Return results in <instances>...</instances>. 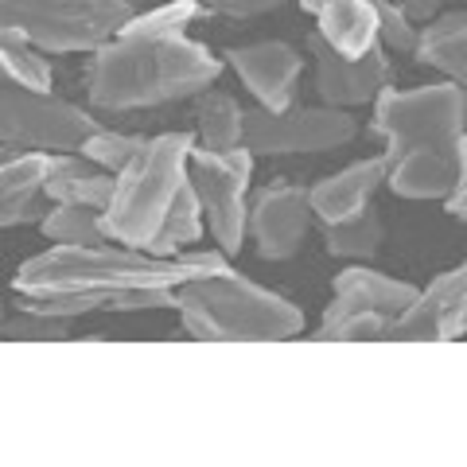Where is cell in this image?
Returning <instances> with one entry per match:
<instances>
[{"label": "cell", "instance_id": "cell-1", "mask_svg": "<svg viewBox=\"0 0 467 467\" xmlns=\"http://www.w3.org/2000/svg\"><path fill=\"white\" fill-rule=\"evenodd\" d=\"M374 133L386 137V183L401 199H436L463 187V86L436 82L382 90Z\"/></svg>", "mask_w": 467, "mask_h": 467}, {"label": "cell", "instance_id": "cell-2", "mask_svg": "<svg viewBox=\"0 0 467 467\" xmlns=\"http://www.w3.org/2000/svg\"><path fill=\"white\" fill-rule=\"evenodd\" d=\"M192 133L144 137L140 152L117 171L109 207L101 211L109 242L152 257H175L202 238V211L187 180Z\"/></svg>", "mask_w": 467, "mask_h": 467}, {"label": "cell", "instance_id": "cell-3", "mask_svg": "<svg viewBox=\"0 0 467 467\" xmlns=\"http://www.w3.org/2000/svg\"><path fill=\"white\" fill-rule=\"evenodd\" d=\"M218 75L223 63L202 43L117 32L86 63V94L101 113H133L202 94Z\"/></svg>", "mask_w": 467, "mask_h": 467}, {"label": "cell", "instance_id": "cell-4", "mask_svg": "<svg viewBox=\"0 0 467 467\" xmlns=\"http://www.w3.org/2000/svg\"><path fill=\"white\" fill-rule=\"evenodd\" d=\"M226 265L223 250H202L183 257H152L140 250L113 245H55V250L24 261L16 292L27 300L70 296V292H117V288H175L192 276Z\"/></svg>", "mask_w": 467, "mask_h": 467}, {"label": "cell", "instance_id": "cell-5", "mask_svg": "<svg viewBox=\"0 0 467 467\" xmlns=\"http://www.w3.org/2000/svg\"><path fill=\"white\" fill-rule=\"evenodd\" d=\"M171 296L187 335L202 343H269L304 331V312L296 304L250 285L226 265L175 285Z\"/></svg>", "mask_w": 467, "mask_h": 467}, {"label": "cell", "instance_id": "cell-6", "mask_svg": "<svg viewBox=\"0 0 467 467\" xmlns=\"http://www.w3.org/2000/svg\"><path fill=\"white\" fill-rule=\"evenodd\" d=\"M133 0H0V39L39 51H94L117 36Z\"/></svg>", "mask_w": 467, "mask_h": 467}, {"label": "cell", "instance_id": "cell-7", "mask_svg": "<svg viewBox=\"0 0 467 467\" xmlns=\"http://www.w3.org/2000/svg\"><path fill=\"white\" fill-rule=\"evenodd\" d=\"M90 133H98V121L86 109L0 82V144L20 152H78Z\"/></svg>", "mask_w": 467, "mask_h": 467}, {"label": "cell", "instance_id": "cell-8", "mask_svg": "<svg viewBox=\"0 0 467 467\" xmlns=\"http://www.w3.org/2000/svg\"><path fill=\"white\" fill-rule=\"evenodd\" d=\"M254 156L245 149L230 152H207L192 149L187 156V180L199 199L202 223L214 234L218 250L234 257L245 242V192H250Z\"/></svg>", "mask_w": 467, "mask_h": 467}, {"label": "cell", "instance_id": "cell-9", "mask_svg": "<svg viewBox=\"0 0 467 467\" xmlns=\"http://www.w3.org/2000/svg\"><path fill=\"white\" fill-rule=\"evenodd\" d=\"M358 137V121L343 109H250L242 113V149L250 156H308L343 149Z\"/></svg>", "mask_w": 467, "mask_h": 467}, {"label": "cell", "instance_id": "cell-10", "mask_svg": "<svg viewBox=\"0 0 467 467\" xmlns=\"http://www.w3.org/2000/svg\"><path fill=\"white\" fill-rule=\"evenodd\" d=\"M245 230H250L261 261H292L304 250V238L312 230L308 187L288 175L257 187L245 207Z\"/></svg>", "mask_w": 467, "mask_h": 467}, {"label": "cell", "instance_id": "cell-11", "mask_svg": "<svg viewBox=\"0 0 467 467\" xmlns=\"http://www.w3.org/2000/svg\"><path fill=\"white\" fill-rule=\"evenodd\" d=\"M308 51L316 67V94L331 109H355V106H367V101H378V94L389 90L393 82V67L378 43L362 58H343L312 32Z\"/></svg>", "mask_w": 467, "mask_h": 467}, {"label": "cell", "instance_id": "cell-12", "mask_svg": "<svg viewBox=\"0 0 467 467\" xmlns=\"http://www.w3.org/2000/svg\"><path fill=\"white\" fill-rule=\"evenodd\" d=\"M463 288L467 269L441 273L436 281L417 292L405 308L389 319V343H451L463 335Z\"/></svg>", "mask_w": 467, "mask_h": 467}, {"label": "cell", "instance_id": "cell-13", "mask_svg": "<svg viewBox=\"0 0 467 467\" xmlns=\"http://www.w3.org/2000/svg\"><path fill=\"white\" fill-rule=\"evenodd\" d=\"M226 63L234 67V75L242 78V86L257 98L261 109L281 113L292 109V98H296V82L304 70V58L296 47L288 43H238V47L226 51Z\"/></svg>", "mask_w": 467, "mask_h": 467}, {"label": "cell", "instance_id": "cell-14", "mask_svg": "<svg viewBox=\"0 0 467 467\" xmlns=\"http://www.w3.org/2000/svg\"><path fill=\"white\" fill-rule=\"evenodd\" d=\"M417 296L413 285L398 281L389 273H378V269H343L339 276L331 281V304L324 312V324L327 319H339L350 312H378V316H398L409 300Z\"/></svg>", "mask_w": 467, "mask_h": 467}, {"label": "cell", "instance_id": "cell-15", "mask_svg": "<svg viewBox=\"0 0 467 467\" xmlns=\"http://www.w3.org/2000/svg\"><path fill=\"white\" fill-rule=\"evenodd\" d=\"M51 171V152H20L0 164V226H32L43 223L51 199L43 192Z\"/></svg>", "mask_w": 467, "mask_h": 467}, {"label": "cell", "instance_id": "cell-16", "mask_svg": "<svg viewBox=\"0 0 467 467\" xmlns=\"http://www.w3.org/2000/svg\"><path fill=\"white\" fill-rule=\"evenodd\" d=\"M386 183V160L374 156V160H358L343 171L319 180L316 187H308V207L324 226L331 223H347L355 218L367 202L374 199V192Z\"/></svg>", "mask_w": 467, "mask_h": 467}, {"label": "cell", "instance_id": "cell-17", "mask_svg": "<svg viewBox=\"0 0 467 467\" xmlns=\"http://www.w3.org/2000/svg\"><path fill=\"white\" fill-rule=\"evenodd\" d=\"M113 187H117V175L94 171V164L82 152H51V171H47V183H43L51 202L106 211L113 199Z\"/></svg>", "mask_w": 467, "mask_h": 467}, {"label": "cell", "instance_id": "cell-18", "mask_svg": "<svg viewBox=\"0 0 467 467\" xmlns=\"http://www.w3.org/2000/svg\"><path fill=\"white\" fill-rule=\"evenodd\" d=\"M316 20H319L316 36L343 58H362L378 43V20L370 0H327L316 12Z\"/></svg>", "mask_w": 467, "mask_h": 467}, {"label": "cell", "instance_id": "cell-19", "mask_svg": "<svg viewBox=\"0 0 467 467\" xmlns=\"http://www.w3.org/2000/svg\"><path fill=\"white\" fill-rule=\"evenodd\" d=\"M463 36H467V16L463 12H441L436 20H429V27L417 32L413 43V55L420 58L425 67L444 70L448 82H460L463 86Z\"/></svg>", "mask_w": 467, "mask_h": 467}, {"label": "cell", "instance_id": "cell-20", "mask_svg": "<svg viewBox=\"0 0 467 467\" xmlns=\"http://www.w3.org/2000/svg\"><path fill=\"white\" fill-rule=\"evenodd\" d=\"M242 106L234 94L223 90H202L199 94V109H195V125H199V140L207 152H230L242 149Z\"/></svg>", "mask_w": 467, "mask_h": 467}, {"label": "cell", "instance_id": "cell-21", "mask_svg": "<svg viewBox=\"0 0 467 467\" xmlns=\"http://www.w3.org/2000/svg\"><path fill=\"white\" fill-rule=\"evenodd\" d=\"M386 242V223L378 214L374 202H367L355 218L347 223H331L324 226V245L331 257H374Z\"/></svg>", "mask_w": 467, "mask_h": 467}, {"label": "cell", "instance_id": "cell-22", "mask_svg": "<svg viewBox=\"0 0 467 467\" xmlns=\"http://www.w3.org/2000/svg\"><path fill=\"white\" fill-rule=\"evenodd\" d=\"M43 238L55 245H109L101 211L94 207H70V202H51V211L43 214Z\"/></svg>", "mask_w": 467, "mask_h": 467}, {"label": "cell", "instance_id": "cell-23", "mask_svg": "<svg viewBox=\"0 0 467 467\" xmlns=\"http://www.w3.org/2000/svg\"><path fill=\"white\" fill-rule=\"evenodd\" d=\"M0 82L24 86V90H36V94H51V67L32 47H24V43L0 39Z\"/></svg>", "mask_w": 467, "mask_h": 467}, {"label": "cell", "instance_id": "cell-24", "mask_svg": "<svg viewBox=\"0 0 467 467\" xmlns=\"http://www.w3.org/2000/svg\"><path fill=\"white\" fill-rule=\"evenodd\" d=\"M199 0H171V5H160L152 12H140V16H129L117 32H133V36H180L195 16H202Z\"/></svg>", "mask_w": 467, "mask_h": 467}, {"label": "cell", "instance_id": "cell-25", "mask_svg": "<svg viewBox=\"0 0 467 467\" xmlns=\"http://www.w3.org/2000/svg\"><path fill=\"white\" fill-rule=\"evenodd\" d=\"M70 335V319L43 316L16 304V312H8V319L0 324V339H16V343H58Z\"/></svg>", "mask_w": 467, "mask_h": 467}, {"label": "cell", "instance_id": "cell-26", "mask_svg": "<svg viewBox=\"0 0 467 467\" xmlns=\"http://www.w3.org/2000/svg\"><path fill=\"white\" fill-rule=\"evenodd\" d=\"M140 144H144V137H133V133H109V129H98V133H90L82 140V156L90 160V164H98V168H106L109 175H117L121 171L129 160H133L137 152H140Z\"/></svg>", "mask_w": 467, "mask_h": 467}, {"label": "cell", "instance_id": "cell-27", "mask_svg": "<svg viewBox=\"0 0 467 467\" xmlns=\"http://www.w3.org/2000/svg\"><path fill=\"white\" fill-rule=\"evenodd\" d=\"M386 327H389V316L350 312V316H339V319L319 324L316 339L319 343H367V339H386Z\"/></svg>", "mask_w": 467, "mask_h": 467}, {"label": "cell", "instance_id": "cell-28", "mask_svg": "<svg viewBox=\"0 0 467 467\" xmlns=\"http://www.w3.org/2000/svg\"><path fill=\"white\" fill-rule=\"evenodd\" d=\"M370 8H374V20H378V39L398 55H413L417 27L401 16L398 5H389V0H370Z\"/></svg>", "mask_w": 467, "mask_h": 467}, {"label": "cell", "instance_id": "cell-29", "mask_svg": "<svg viewBox=\"0 0 467 467\" xmlns=\"http://www.w3.org/2000/svg\"><path fill=\"white\" fill-rule=\"evenodd\" d=\"M199 5L230 20H257V16H269V12H281L288 0H199Z\"/></svg>", "mask_w": 467, "mask_h": 467}, {"label": "cell", "instance_id": "cell-30", "mask_svg": "<svg viewBox=\"0 0 467 467\" xmlns=\"http://www.w3.org/2000/svg\"><path fill=\"white\" fill-rule=\"evenodd\" d=\"M398 12L409 24H429L444 12V0H398Z\"/></svg>", "mask_w": 467, "mask_h": 467}, {"label": "cell", "instance_id": "cell-31", "mask_svg": "<svg viewBox=\"0 0 467 467\" xmlns=\"http://www.w3.org/2000/svg\"><path fill=\"white\" fill-rule=\"evenodd\" d=\"M463 192H467V187H456V192H448V195L441 199L444 207H448V214L456 218V223H463V218H467V207H463Z\"/></svg>", "mask_w": 467, "mask_h": 467}, {"label": "cell", "instance_id": "cell-32", "mask_svg": "<svg viewBox=\"0 0 467 467\" xmlns=\"http://www.w3.org/2000/svg\"><path fill=\"white\" fill-rule=\"evenodd\" d=\"M324 5H327V0H300V8H304V12H312V16H316V12L324 8Z\"/></svg>", "mask_w": 467, "mask_h": 467}, {"label": "cell", "instance_id": "cell-33", "mask_svg": "<svg viewBox=\"0 0 467 467\" xmlns=\"http://www.w3.org/2000/svg\"><path fill=\"white\" fill-rule=\"evenodd\" d=\"M20 149H8V144H0V164H8V160H16Z\"/></svg>", "mask_w": 467, "mask_h": 467}, {"label": "cell", "instance_id": "cell-34", "mask_svg": "<svg viewBox=\"0 0 467 467\" xmlns=\"http://www.w3.org/2000/svg\"><path fill=\"white\" fill-rule=\"evenodd\" d=\"M5 319H8V304L0 300V324H5Z\"/></svg>", "mask_w": 467, "mask_h": 467}]
</instances>
